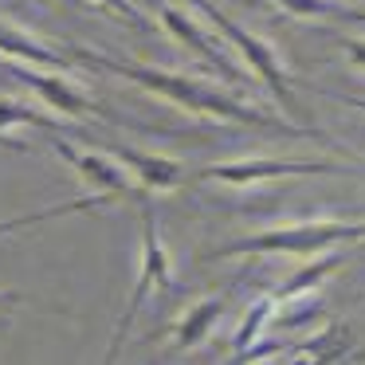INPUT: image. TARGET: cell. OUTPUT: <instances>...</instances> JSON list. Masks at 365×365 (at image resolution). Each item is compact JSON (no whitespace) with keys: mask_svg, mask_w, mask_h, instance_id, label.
I'll list each match as a JSON object with an SVG mask.
<instances>
[{"mask_svg":"<svg viewBox=\"0 0 365 365\" xmlns=\"http://www.w3.org/2000/svg\"><path fill=\"white\" fill-rule=\"evenodd\" d=\"M71 56L87 67H103V71H114L122 79L138 83V87L153 91V95L169 98V103L185 106V110H200V114H216V118H228V122H247V126H263V130H275V134H291L287 126H279L275 118L252 110V106H240L236 98H224L216 95L212 87H200L197 79L189 75H169V71H153V67H138V63H122V59H110V56H98V51H87V48H71Z\"/></svg>","mask_w":365,"mask_h":365,"instance_id":"1","label":"cell"},{"mask_svg":"<svg viewBox=\"0 0 365 365\" xmlns=\"http://www.w3.org/2000/svg\"><path fill=\"white\" fill-rule=\"evenodd\" d=\"M349 240H365V224H307V228H271L259 236L236 240L212 252V259H228V255H263V252H294L310 255L318 247L330 244H349Z\"/></svg>","mask_w":365,"mask_h":365,"instance_id":"2","label":"cell"},{"mask_svg":"<svg viewBox=\"0 0 365 365\" xmlns=\"http://www.w3.org/2000/svg\"><path fill=\"white\" fill-rule=\"evenodd\" d=\"M150 291H169V252L161 244V232H158V216H153V205L142 208V271H138V283H134V294L126 302V314L118 318V330L110 338V349H106V361H118L122 346H126V334L130 326L138 322Z\"/></svg>","mask_w":365,"mask_h":365,"instance_id":"3","label":"cell"},{"mask_svg":"<svg viewBox=\"0 0 365 365\" xmlns=\"http://www.w3.org/2000/svg\"><path fill=\"white\" fill-rule=\"evenodd\" d=\"M192 4H197V9L208 16V24H216V28H220V36H224V40H232L240 51H244V59L252 63V71L263 79V87H267L271 95H275L279 103L287 106V110H294V103H291V87H287V75H283V67H279L275 51H271L263 40H255L252 32H244V28H240L236 20H228L220 9H216V4H208V0H192Z\"/></svg>","mask_w":365,"mask_h":365,"instance_id":"4","label":"cell"},{"mask_svg":"<svg viewBox=\"0 0 365 365\" xmlns=\"http://www.w3.org/2000/svg\"><path fill=\"white\" fill-rule=\"evenodd\" d=\"M310 173H349L330 161H224L197 173V181H228V185H252L271 177H310Z\"/></svg>","mask_w":365,"mask_h":365,"instance_id":"5","label":"cell"},{"mask_svg":"<svg viewBox=\"0 0 365 365\" xmlns=\"http://www.w3.org/2000/svg\"><path fill=\"white\" fill-rule=\"evenodd\" d=\"M51 150H56L59 158H63L67 165H71L87 185H95L98 192H118V197H126V200L138 197V192L130 189L126 173H122V169H114L106 158H95V153H79L75 145H67L63 138H51Z\"/></svg>","mask_w":365,"mask_h":365,"instance_id":"6","label":"cell"},{"mask_svg":"<svg viewBox=\"0 0 365 365\" xmlns=\"http://www.w3.org/2000/svg\"><path fill=\"white\" fill-rule=\"evenodd\" d=\"M158 12H161V24H165L169 32H173L177 40H181L185 48H189V51H197V56L205 59L208 67H216V75H220V79H228V83H236V79H240V75H236V67H232L228 59L220 56V48H216V43H220L216 36L200 32V28L192 24V20L185 16V12H177L173 4H158Z\"/></svg>","mask_w":365,"mask_h":365,"instance_id":"7","label":"cell"},{"mask_svg":"<svg viewBox=\"0 0 365 365\" xmlns=\"http://www.w3.org/2000/svg\"><path fill=\"white\" fill-rule=\"evenodd\" d=\"M106 150L114 153V158L122 161V165L130 169V173L138 177V181L145 185L150 192H161V189H177V185L185 181L181 165L169 158H153V153H142V150H130V145H106Z\"/></svg>","mask_w":365,"mask_h":365,"instance_id":"8","label":"cell"},{"mask_svg":"<svg viewBox=\"0 0 365 365\" xmlns=\"http://www.w3.org/2000/svg\"><path fill=\"white\" fill-rule=\"evenodd\" d=\"M16 79L24 83V87H32L43 103L56 106V110H63V114H75V118H79V114H103L91 98H83L79 91H71L63 79H56V75H40V71H32V67L20 63L16 67ZM103 118H106V114H103Z\"/></svg>","mask_w":365,"mask_h":365,"instance_id":"9","label":"cell"},{"mask_svg":"<svg viewBox=\"0 0 365 365\" xmlns=\"http://www.w3.org/2000/svg\"><path fill=\"white\" fill-rule=\"evenodd\" d=\"M126 200V197H122ZM106 205H118V192H87L79 200H67V205H56V208H43V212H32V216H12V220H0V236L4 232H16V228H32V224H43V220H59V216H75V212H95V208H106Z\"/></svg>","mask_w":365,"mask_h":365,"instance_id":"10","label":"cell"},{"mask_svg":"<svg viewBox=\"0 0 365 365\" xmlns=\"http://www.w3.org/2000/svg\"><path fill=\"white\" fill-rule=\"evenodd\" d=\"M0 51H4V56H12V59H20V63L59 67V71H67V67H71V59H67V56L43 48V43H36L32 36H24L20 28H9V24H0Z\"/></svg>","mask_w":365,"mask_h":365,"instance_id":"11","label":"cell"},{"mask_svg":"<svg viewBox=\"0 0 365 365\" xmlns=\"http://www.w3.org/2000/svg\"><path fill=\"white\" fill-rule=\"evenodd\" d=\"M228 299L232 294L224 291V294H212V299H205V302H197V307L189 310V314L181 318V326H177V338H173V346L177 349H192L200 338H205L208 330H212V322L224 314V307H228Z\"/></svg>","mask_w":365,"mask_h":365,"instance_id":"12","label":"cell"},{"mask_svg":"<svg viewBox=\"0 0 365 365\" xmlns=\"http://www.w3.org/2000/svg\"><path fill=\"white\" fill-rule=\"evenodd\" d=\"M338 263H341V255H338V259H334V255H326V259L310 263V267H302V271H299V275L287 279V283L279 287V291L271 294V299H275V302H287V299H299V294L314 291V287L322 283V279L330 275V271H338Z\"/></svg>","mask_w":365,"mask_h":365,"instance_id":"13","label":"cell"},{"mask_svg":"<svg viewBox=\"0 0 365 365\" xmlns=\"http://www.w3.org/2000/svg\"><path fill=\"white\" fill-rule=\"evenodd\" d=\"M40 126V130H56L59 122L51 118V114H43V110H36V106H28V103H16V98H0V134L9 126Z\"/></svg>","mask_w":365,"mask_h":365,"instance_id":"14","label":"cell"},{"mask_svg":"<svg viewBox=\"0 0 365 365\" xmlns=\"http://www.w3.org/2000/svg\"><path fill=\"white\" fill-rule=\"evenodd\" d=\"M271 314H275V299H271V294H263V299L255 302L252 310H247L244 326H240L236 341H232V346H236V354H247V346H252V341H255V334H259L263 326L271 322Z\"/></svg>","mask_w":365,"mask_h":365,"instance_id":"15","label":"cell"},{"mask_svg":"<svg viewBox=\"0 0 365 365\" xmlns=\"http://www.w3.org/2000/svg\"><path fill=\"white\" fill-rule=\"evenodd\" d=\"M275 4H283V9L294 12V16H346L349 12V9L330 4V0H275Z\"/></svg>","mask_w":365,"mask_h":365,"instance_id":"16","label":"cell"},{"mask_svg":"<svg viewBox=\"0 0 365 365\" xmlns=\"http://www.w3.org/2000/svg\"><path fill=\"white\" fill-rule=\"evenodd\" d=\"M95 4H103V9H110V12H118V16H126L134 28H142V32H145V20H142V12H138L134 4H130V0H95Z\"/></svg>","mask_w":365,"mask_h":365,"instance_id":"17","label":"cell"},{"mask_svg":"<svg viewBox=\"0 0 365 365\" xmlns=\"http://www.w3.org/2000/svg\"><path fill=\"white\" fill-rule=\"evenodd\" d=\"M341 43H346L349 59H354V63H361V67H365V43H361V40H341Z\"/></svg>","mask_w":365,"mask_h":365,"instance_id":"18","label":"cell"},{"mask_svg":"<svg viewBox=\"0 0 365 365\" xmlns=\"http://www.w3.org/2000/svg\"><path fill=\"white\" fill-rule=\"evenodd\" d=\"M16 302H20L16 291H0V307H16Z\"/></svg>","mask_w":365,"mask_h":365,"instance_id":"19","label":"cell"},{"mask_svg":"<svg viewBox=\"0 0 365 365\" xmlns=\"http://www.w3.org/2000/svg\"><path fill=\"white\" fill-rule=\"evenodd\" d=\"M346 16H349V20H365V12H346Z\"/></svg>","mask_w":365,"mask_h":365,"instance_id":"20","label":"cell"},{"mask_svg":"<svg viewBox=\"0 0 365 365\" xmlns=\"http://www.w3.org/2000/svg\"><path fill=\"white\" fill-rule=\"evenodd\" d=\"M349 103H354V106H361V110H365V98H349Z\"/></svg>","mask_w":365,"mask_h":365,"instance_id":"21","label":"cell"},{"mask_svg":"<svg viewBox=\"0 0 365 365\" xmlns=\"http://www.w3.org/2000/svg\"><path fill=\"white\" fill-rule=\"evenodd\" d=\"M59 4H79V0H59Z\"/></svg>","mask_w":365,"mask_h":365,"instance_id":"22","label":"cell"}]
</instances>
